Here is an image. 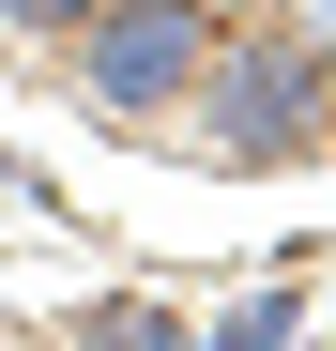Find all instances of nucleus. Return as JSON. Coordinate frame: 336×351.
Instances as JSON below:
<instances>
[{"label":"nucleus","instance_id":"1","mask_svg":"<svg viewBox=\"0 0 336 351\" xmlns=\"http://www.w3.org/2000/svg\"><path fill=\"white\" fill-rule=\"evenodd\" d=\"M184 138H199V168H321L336 153V62L291 16H230L199 107H184Z\"/></svg>","mask_w":336,"mask_h":351},{"label":"nucleus","instance_id":"2","mask_svg":"<svg viewBox=\"0 0 336 351\" xmlns=\"http://www.w3.org/2000/svg\"><path fill=\"white\" fill-rule=\"evenodd\" d=\"M214 31H230L214 0H92V16H77V46H62V77H77V107H92V123L153 138V123H184V107H199Z\"/></svg>","mask_w":336,"mask_h":351},{"label":"nucleus","instance_id":"3","mask_svg":"<svg viewBox=\"0 0 336 351\" xmlns=\"http://www.w3.org/2000/svg\"><path fill=\"white\" fill-rule=\"evenodd\" d=\"M77 351H199V321L168 306V290H92V306H77Z\"/></svg>","mask_w":336,"mask_h":351},{"label":"nucleus","instance_id":"4","mask_svg":"<svg viewBox=\"0 0 336 351\" xmlns=\"http://www.w3.org/2000/svg\"><path fill=\"white\" fill-rule=\"evenodd\" d=\"M291 336H306V290H291V275L230 290V321H214V351H291Z\"/></svg>","mask_w":336,"mask_h":351},{"label":"nucleus","instance_id":"5","mask_svg":"<svg viewBox=\"0 0 336 351\" xmlns=\"http://www.w3.org/2000/svg\"><path fill=\"white\" fill-rule=\"evenodd\" d=\"M77 16H92V0H0V31H16V46H77Z\"/></svg>","mask_w":336,"mask_h":351},{"label":"nucleus","instance_id":"6","mask_svg":"<svg viewBox=\"0 0 336 351\" xmlns=\"http://www.w3.org/2000/svg\"><path fill=\"white\" fill-rule=\"evenodd\" d=\"M275 16H291V31L321 46V62H336V0H275Z\"/></svg>","mask_w":336,"mask_h":351}]
</instances>
